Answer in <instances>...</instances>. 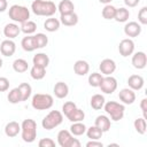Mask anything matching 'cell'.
Instances as JSON below:
<instances>
[{"label":"cell","instance_id":"cell-19","mask_svg":"<svg viewBox=\"0 0 147 147\" xmlns=\"http://www.w3.org/2000/svg\"><path fill=\"white\" fill-rule=\"evenodd\" d=\"M60 23L65 26H74L78 23V15L75 11L69 14H63L60 16Z\"/></svg>","mask_w":147,"mask_h":147},{"label":"cell","instance_id":"cell-13","mask_svg":"<svg viewBox=\"0 0 147 147\" xmlns=\"http://www.w3.org/2000/svg\"><path fill=\"white\" fill-rule=\"evenodd\" d=\"M132 65L136 68V69H144L147 64V55L145 52H137L132 55Z\"/></svg>","mask_w":147,"mask_h":147},{"label":"cell","instance_id":"cell-51","mask_svg":"<svg viewBox=\"0 0 147 147\" xmlns=\"http://www.w3.org/2000/svg\"><path fill=\"white\" fill-rule=\"evenodd\" d=\"M0 33H1V31H0Z\"/></svg>","mask_w":147,"mask_h":147},{"label":"cell","instance_id":"cell-37","mask_svg":"<svg viewBox=\"0 0 147 147\" xmlns=\"http://www.w3.org/2000/svg\"><path fill=\"white\" fill-rule=\"evenodd\" d=\"M101 14H102V17L105 20H114L115 14H116V7H114L110 3H108V5H106L103 7Z\"/></svg>","mask_w":147,"mask_h":147},{"label":"cell","instance_id":"cell-29","mask_svg":"<svg viewBox=\"0 0 147 147\" xmlns=\"http://www.w3.org/2000/svg\"><path fill=\"white\" fill-rule=\"evenodd\" d=\"M86 125L83 122H74L70 126V132L72 136H83L86 132Z\"/></svg>","mask_w":147,"mask_h":147},{"label":"cell","instance_id":"cell-18","mask_svg":"<svg viewBox=\"0 0 147 147\" xmlns=\"http://www.w3.org/2000/svg\"><path fill=\"white\" fill-rule=\"evenodd\" d=\"M94 125L96 127H99L105 133V132L109 131V129H110V125H111L110 118L108 116H106V115H99L94 121Z\"/></svg>","mask_w":147,"mask_h":147},{"label":"cell","instance_id":"cell-2","mask_svg":"<svg viewBox=\"0 0 147 147\" xmlns=\"http://www.w3.org/2000/svg\"><path fill=\"white\" fill-rule=\"evenodd\" d=\"M21 137L24 142L31 144L37 138V123L31 119L26 118L21 124Z\"/></svg>","mask_w":147,"mask_h":147},{"label":"cell","instance_id":"cell-41","mask_svg":"<svg viewBox=\"0 0 147 147\" xmlns=\"http://www.w3.org/2000/svg\"><path fill=\"white\" fill-rule=\"evenodd\" d=\"M138 21L141 25L147 24V7H142L138 13Z\"/></svg>","mask_w":147,"mask_h":147},{"label":"cell","instance_id":"cell-30","mask_svg":"<svg viewBox=\"0 0 147 147\" xmlns=\"http://www.w3.org/2000/svg\"><path fill=\"white\" fill-rule=\"evenodd\" d=\"M70 122H83V119L85 118V113L82 110V109H79V108H75L69 115H67L65 116Z\"/></svg>","mask_w":147,"mask_h":147},{"label":"cell","instance_id":"cell-46","mask_svg":"<svg viewBox=\"0 0 147 147\" xmlns=\"http://www.w3.org/2000/svg\"><path fill=\"white\" fill-rule=\"evenodd\" d=\"M140 0H124V3L127 6V7H136L138 3H139Z\"/></svg>","mask_w":147,"mask_h":147},{"label":"cell","instance_id":"cell-20","mask_svg":"<svg viewBox=\"0 0 147 147\" xmlns=\"http://www.w3.org/2000/svg\"><path fill=\"white\" fill-rule=\"evenodd\" d=\"M20 132H21V124H18L15 121H11V122L7 123L6 126H5V133L9 138L16 137Z\"/></svg>","mask_w":147,"mask_h":147},{"label":"cell","instance_id":"cell-34","mask_svg":"<svg viewBox=\"0 0 147 147\" xmlns=\"http://www.w3.org/2000/svg\"><path fill=\"white\" fill-rule=\"evenodd\" d=\"M18 90L21 92V96H22V101H26L32 93V87L30 84L28 83H22L18 85Z\"/></svg>","mask_w":147,"mask_h":147},{"label":"cell","instance_id":"cell-1","mask_svg":"<svg viewBox=\"0 0 147 147\" xmlns=\"http://www.w3.org/2000/svg\"><path fill=\"white\" fill-rule=\"evenodd\" d=\"M31 10L37 16L51 17L56 13L57 6L51 0H34L31 3Z\"/></svg>","mask_w":147,"mask_h":147},{"label":"cell","instance_id":"cell-42","mask_svg":"<svg viewBox=\"0 0 147 147\" xmlns=\"http://www.w3.org/2000/svg\"><path fill=\"white\" fill-rule=\"evenodd\" d=\"M38 145H39V147H54L55 141L51 138H42V139L39 140Z\"/></svg>","mask_w":147,"mask_h":147},{"label":"cell","instance_id":"cell-50","mask_svg":"<svg viewBox=\"0 0 147 147\" xmlns=\"http://www.w3.org/2000/svg\"><path fill=\"white\" fill-rule=\"evenodd\" d=\"M109 146H118L117 144H109Z\"/></svg>","mask_w":147,"mask_h":147},{"label":"cell","instance_id":"cell-12","mask_svg":"<svg viewBox=\"0 0 147 147\" xmlns=\"http://www.w3.org/2000/svg\"><path fill=\"white\" fill-rule=\"evenodd\" d=\"M118 98L119 100L124 103V105H132L136 101V93L133 90H131L130 87L127 88H122L118 93Z\"/></svg>","mask_w":147,"mask_h":147},{"label":"cell","instance_id":"cell-22","mask_svg":"<svg viewBox=\"0 0 147 147\" xmlns=\"http://www.w3.org/2000/svg\"><path fill=\"white\" fill-rule=\"evenodd\" d=\"M60 20L55 18V17H49V18H46V21L44 22V29L48 32H55L60 29Z\"/></svg>","mask_w":147,"mask_h":147},{"label":"cell","instance_id":"cell-15","mask_svg":"<svg viewBox=\"0 0 147 147\" xmlns=\"http://www.w3.org/2000/svg\"><path fill=\"white\" fill-rule=\"evenodd\" d=\"M21 32V28L18 26V24L14 23H8L5 25L3 28V34L5 37H7V39H14L16 38Z\"/></svg>","mask_w":147,"mask_h":147},{"label":"cell","instance_id":"cell-38","mask_svg":"<svg viewBox=\"0 0 147 147\" xmlns=\"http://www.w3.org/2000/svg\"><path fill=\"white\" fill-rule=\"evenodd\" d=\"M103 76L102 74H99V72H92L90 76H88V84L92 86V87H99L100 86V83L102 80Z\"/></svg>","mask_w":147,"mask_h":147},{"label":"cell","instance_id":"cell-45","mask_svg":"<svg viewBox=\"0 0 147 147\" xmlns=\"http://www.w3.org/2000/svg\"><path fill=\"white\" fill-rule=\"evenodd\" d=\"M103 144L98 140H90L86 142V147H102Z\"/></svg>","mask_w":147,"mask_h":147},{"label":"cell","instance_id":"cell-8","mask_svg":"<svg viewBox=\"0 0 147 147\" xmlns=\"http://www.w3.org/2000/svg\"><path fill=\"white\" fill-rule=\"evenodd\" d=\"M118 52L123 57H127L133 54L134 52V42L131 38H125L121 40L118 45Z\"/></svg>","mask_w":147,"mask_h":147},{"label":"cell","instance_id":"cell-11","mask_svg":"<svg viewBox=\"0 0 147 147\" xmlns=\"http://www.w3.org/2000/svg\"><path fill=\"white\" fill-rule=\"evenodd\" d=\"M74 139H75L74 136L68 130H61L57 133V144L61 147H71Z\"/></svg>","mask_w":147,"mask_h":147},{"label":"cell","instance_id":"cell-3","mask_svg":"<svg viewBox=\"0 0 147 147\" xmlns=\"http://www.w3.org/2000/svg\"><path fill=\"white\" fill-rule=\"evenodd\" d=\"M8 16L15 23H23L30 18V10L25 6L13 5L9 7Z\"/></svg>","mask_w":147,"mask_h":147},{"label":"cell","instance_id":"cell-40","mask_svg":"<svg viewBox=\"0 0 147 147\" xmlns=\"http://www.w3.org/2000/svg\"><path fill=\"white\" fill-rule=\"evenodd\" d=\"M76 107H77V106H76L75 102H72V101H67V102H64L63 106H62V113L64 114V116H67V115H69Z\"/></svg>","mask_w":147,"mask_h":147},{"label":"cell","instance_id":"cell-43","mask_svg":"<svg viewBox=\"0 0 147 147\" xmlns=\"http://www.w3.org/2000/svg\"><path fill=\"white\" fill-rule=\"evenodd\" d=\"M9 79L6 77H0V92H6L9 88Z\"/></svg>","mask_w":147,"mask_h":147},{"label":"cell","instance_id":"cell-23","mask_svg":"<svg viewBox=\"0 0 147 147\" xmlns=\"http://www.w3.org/2000/svg\"><path fill=\"white\" fill-rule=\"evenodd\" d=\"M21 46L25 52H33L36 48V42H34V37L32 34H26L21 41Z\"/></svg>","mask_w":147,"mask_h":147},{"label":"cell","instance_id":"cell-27","mask_svg":"<svg viewBox=\"0 0 147 147\" xmlns=\"http://www.w3.org/2000/svg\"><path fill=\"white\" fill-rule=\"evenodd\" d=\"M130 17V11L129 9L124 8V7H121V8H116V14H115V17L114 20L116 22H119V23H124L129 20Z\"/></svg>","mask_w":147,"mask_h":147},{"label":"cell","instance_id":"cell-26","mask_svg":"<svg viewBox=\"0 0 147 147\" xmlns=\"http://www.w3.org/2000/svg\"><path fill=\"white\" fill-rule=\"evenodd\" d=\"M106 100H105V96L102 94H94L92 95L91 98V101H90V105L91 107L94 109V110H100L103 108V105H105Z\"/></svg>","mask_w":147,"mask_h":147},{"label":"cell","instance_id":"cell-32","mask_svg":"<svg viewBox=\"0 0 147 147\" xmlns=\"http://www.w3.org/2000/svg\"><path fill=\"white\" fill-rule=\"evenodd\" d=\"M13 69H14L16 72H18V74L25 72V71L29 69L28 61L24 60V59H16V60L13 62Z\"/></svg>","mask_w":147,"mask_h":147},{"label":"cell","instance_id":"cell-49","mask_svg":"<svg viewBox=\"0 0 147 147\" xmlns=\"http://www.w3.org/2000/svg\"><path fill=\"white\" fill-rule=\"evenodd\" d=\"M2 63H3V62H2V59H1V57H0V69H1V68H2Z\"/></svg>","mask_w":147,"mask_h":147},{"label":"cell","instance_id":"cell-4","mask_svg":"<svg viewBox=\"0 0 147 147\" xmlns=\"http://www.w3.org/2000/svg\"><path fill=\"white\" fill-rule=\"evenodd\" d=\"M54 103V99L47 93H37L32 96L31 105L36 110H47Z\"/></svg>","mask_w":147,"mask_h":147},{"label":"cell","instance_id":"cell-47","mask_svg":"<svg viewBox=\"0 0 147 147\" xmlns=\"http://www.w3.org/2000/svg\"><path fill=\"white\" fill-rule=\"evenodd\" d=\"M8 7L7 0H0V13H3Z\"/></svg>","mask_w":147,"mask_h":147},{"label":"cell","instance_id":"cell-24","mask_svg":"<svg viewBox=\"0 0 147 147\" xmlns=\"http://www.w3.org/2000/svg\"><path fill=\"white\" fill-rule=\"evenodd\" d=\"M57 10L60 11L61 15L74 13L75 11V5L71 0H61L59 6H57Z\"/></svg>","mask_w":147,"mask_h":147},{"label":"cell","instance_id":"cell-7","mask_svg":"<svg viewBox=\"0 0 147 147\" xmlns=\"http://www.w3.org/2000/svg\"><path fill=\"white\" fill-rule=\"evenodd\" d=\"M100 90L105 94H113L116 88H117V79L115 77L110 76H105L100 83Z\"/></svg>","mask_w":147,"mask_h":147},{"label":"cell","instance_id":"cell-31","mask_svg":"<svg viewBox=\"0 0 147 147\" xmlns=\"http://www.w3.org/2000/svg\"><path fill=\"white\" fill-rule=\"evenodd\" d=\"M20 28H21V31L24 32L25 34H32L37 30V24H36V22H33L31 20H28V21L21 23Z\"/></svg>","mask_w":147,"mask_h":147},{"label":"cell","instance_id":"cell-17","mask_svg":"<svg viewBox=\"0 0 147 147\" xmlns=\"http://www.w3.org/2000/svg\"><path fill=\"white\" fill-rule=\"evenodd\" d=\"M53 92L57 99H64L69 94V86L64 82H57L54 85Z\"/></svg>","mask_w":147,"mask_h":147},{"label":"cell","instance_id":"cell-44","mask_svg":"<svg viewBox=\"0 0 147 147\" xmlns=\"http://www.w3.org/2000/svg\"><path fill=\"white\" fill-rule=\"evenodd\" d=\"M140 108H141L144 118L146 119V117H147V99H142V100H141V102H140Z\"/></svg>","mask_w":147,"mask_h":147},{"label":"cell","instance_id":"cell-14","mask_svg":"<svg viewBox=\"0 0 147 147\" xmlns=\"http://www.w3.org/2000/svg\"><path fill=\"white\" fill-rule=\"evenodd\" d=\"M15 51H16V45L11 39H6L0 45V52L3 56L9 57V56L14 55Z\"/></svg>","mask_w":147,"mask_h":147},{"label":"cell","instance_id":"cell-21","mask_svg":"<svg viewBox=\"0 0 147 147\" xmlns=\"http://www.w3.org/2000/svg\"><path fill=\"white\" fill-rule=\"evenodd\" d=\"M74 71L78 76H85L90 71V64L85 60H78L74 64Z\"/></svg>","mask_w":147,"mask_h":147},{"label":"cell","instance_id":"cell-39","mask_svg":"<svg viewBox=\"0 0 147 147\" xmlns=\"http://www.w3.org/2000/svg\"><path fill=\"white\" fill-rule=\"evenodd\" d=\"M134 129L139 134H145L146 133V119L144 117H139L134 119Z\"/></svg>","mask_w":147,"mask_h":147},{"label":"cell","instance_id":"cell-9","mask_svg":"<svg viewBox=\"0 0 147 147\" xmlns=\"http://www.w3.org/2000/svg\"><path fill=\"white\" fill-rule=\"evenodd\" d=\"M99 69H100V71H101L102 75L110 76L116 70V63L111 59H103L100 62V64H99Z\"/></svg>","mask_w":147,"mask_h":147},{"label":"cell","instance_id":"cell-5","mask_svg":"<svg viewBox=\"0 0 147 147\" xmlns=\"http://www.w3.org/2000/svg\"><path fill=\"white\" fill-rule=\"evenodd\" d=\"M103 108H105V111L110 116V118L114 122L121 121L124 117L125 107L122 103H118L116 101H108V102H105Z\"/></svg>","mask_w":147,"mask_h":147},{"label":"cell","instance_id":"cell-28","mask_svg":"<svg viewBox=\"0 0 147 147\" xmlns=\"http://www.w3.org/2000/svg\"><path fill=\"white\" fill-rule=\"evenodd\" d=\"M30 76L36 80H40L46 76V68L33 64L32 68L30 69Z\"/></svg>","mask_w":147,"mask_h":147},{"label":"cell","instance_id":"cell-6","mask_svg":"<svg viewBox=\"0 0 147 147\" xmlns=\"http://www.w3.org/2000/svg\"><path fill=\"white\" fill-rule=\"evenodd\" d=\"M62 122H63V114L59 110H52L44 117L41 125L45 130L49 131L57 127Z\"/></svg>","mask_w":147,"mask_h":147},{"label":"cell","instance_id":"cell-36","mask_svg":"<svg viewBox=\"0 0 147 147\" xmlns=\"http://www.w3.org/2000/svg\"><path fill=\"white\" fill-rule=\"evenodd\" d=\"M34 37V42H36V48H44L48 44V37L45 33H37L33 36Z\"/></svg>","mask_w":147,"mask_h":147},{"label":"cell","instance_id":"cell-16","mask_svg":"<svg viewBox=\"0 0 147 147\" xmlns=\"http://www.w3.org/2000/svg\"><path fill=\"white\" fill-rule=\"evenodd\" d=\"M144 84H145V80L140 75H131L127 78V85L133 91L141 90L144 87Z\"/></svg>","mask_w":147,"mask_h":147},{"label":"cell","instance_id":"cell-35","mask_svg":"<svg viewBox=\"0 0 147 147\" xmlns=\"http://www.w3.org/2000/svg\"><path fill=\"white\" fill-rule=\"evenodd\" d=\"M7 99L13 105H16V103L22 102V96H21V92H20L18 87H15V88L10 90L9 93H8V95H7Z\"/></svg>","mask_w":147,"mask_h":147},{"label":"cell","instance_id":"cell-10","mask_svg":"<svg viewBox=\"0 0 147 147\" xmlns=\"http://www.w3.org/2000/svg\"><path fill=\"white\" fill-rule=\"evenodd\" d=\"M141 24L138 23V22H129L125 24L124 26V33L130 37V38H134V37H138L140 33H141Z\"/></svg>","mask_w":147,"mask_h":147},{"label":"cell","instance_id":"cell-33","mask_svg":"<svg viewBox=\"0 0 147 147\" xmlns=\"http://www.w3.org/2000/svg\"><path fill=\"white\" fill-rule=\"evenodd\" d=\"M85 133H86L87 138H90V140H99L103 134V132L99 127H96L95 125L94 126H90L88 129H86Z\"/></svg>","mask_w":147,"mask_h":147},{"label":"cell","instance_id":"cell-48","mask_svg":"<svg viewBox=\"0 0 147 147\" xmlns=\"http://www.w3.org/2000/svg\"><path fill=\"white\" fill-rule=\"evenodd\" d=\"M101 3H103V5H108V3H110L113 0H99Z\"/></svg>","mask_w":147,"mask_h":147},{"label":"cell","instance_id":"cell-25","mask_svg":"<svg viewBox=\"0 0 147 147\" xmlns=\"http://www.w3.org/2000/svg\"><path fill=\"white\" fill-rule=\"evenodd\" d=\"M32 62L34 65H39V67H42V68H47L48 64H49V57L47 54L45 53H37L33 59H32Z\"/></svg>","mask_w":147,"mask_h":147}]
</instances>
